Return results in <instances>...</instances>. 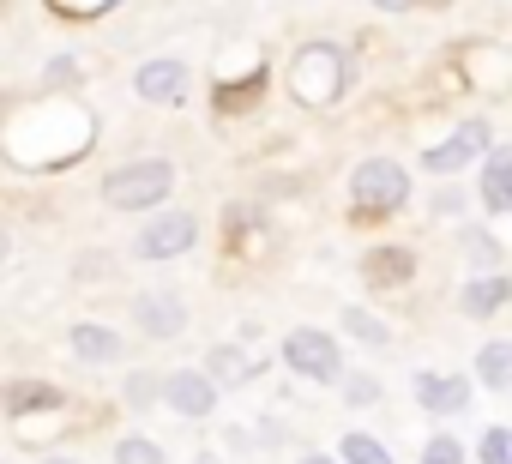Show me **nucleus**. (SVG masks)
I'll return each instance as SVG.
<instances>
[{"label":"nucleus","mask_w":512,"mask_h":464,"mask_svg":"<svg viewBox=\"0 0 512 464\" xmlns=\"http://www.w3.org/2000/svg\"><path fill=\"white\" fill-rule=\"evenodd\" d=\"M344 85H350V55H344L338 43H308V49L290 61V91H296L308 109L338 103Z\"/></svg>","instance_id":"obj_1"},{"label":"nucleus","mask_w":512,"mask_h":464,"mask_svg":"<svg viewBox=\"0 0 512 464\" xmlns=\"http://www.w3.org/2000/svg\"><path fill=\"white\" fill-rule=\"evenodd\" d=\"M175 187V169L163 157H145V163H121L103 175V205L115 211H157Z\"/></svg>","instance_id":"obj_2"},{"label":"nucleus","mask_w":512,"mask_h":464,"mask_svg":"<svg viewBox=\"0 0 512 464\" xmlns=\"http://www.w3.org/2000/svg\"><path fill=\"white\" fill-rule=\"evenodd\" d=\"M284 362H290V374L320 380V386H338V380H344V350H338V338L320 332V326H290Z\"/></svg>","instance_id":"obj_3"},{"label":"nucleus","mask_w":512,"mask_h":464,"mask_svg":"<svg viewBox=\"0 0 512 464\" xmlns=\"http://www.w3.org/2000/svg\"><path fill=\"white\" fill-rule=\"evenodd\" d=\"M350 199H356V211H398L410 199V169L392 157H368L350 175Z\"/></svg>","instance_id":"obj_4"},{"label":"nucleus","mask_w":512,"mask_h":464,"mask_svg":"<svg viewBox=\"0 0 512 464\" xmlns=\"http://www.w3.org/2000/svg\"><path fill=\"white\" fill-rule=\"evenodd\" d=\"M488 145H494V133H488V121L476 115V121L452 127L440 145H428V151H422V169H428V175H458V169H470Z\"/></svg>","instance_id":"obj_5"},{"label":"nucleus","mask_w":512,"mask_h":464,"mask_svg":"<svg viewBox=\"0 0 512 464\" xmlns=\"http://www.w3.org/2000/svg\"><path fill=\"white\" fill-rule=\"evenodd\" d=\"M193 242H199V223H193L187 211H163V217H151V223L139 229L133 254H139V260H181Z\"/></svg>","instance_id":"obj_6"},{"label":"nucleus","mask_w":512,"mask_h":464,"mask_svg":"<svg viewBox=\"0 0 512 464\" xmlns=\"http://www.w3.org/2000/svg\"><path fill=\"white\" fill-rule=\"evenodd\" d=\"M163 404L175 416H211L217 410V374L211 368H175V374H163Z\"/></svg>","instance_id":"obj_7"},{"label":"nucleus","mask_w":512,"mask_h":464,"mask_svg":"<svg viewBox=\"0 0 512 464\" xmlns=\"http://www.w3.org/2000/svg\"><path fill=\"white\" fill-rule=\"evenodd\" d=\"M187 61H175V55H157V61H145L139 73H133V91L145 97V103H181L187 97Z\"/></svg>","instance_id":"obj_8"},{"label":"nucleus","mask_w":512,"mask_h":464,"mask_svg":"<svg viewBox=\"0 0 512 464\" xmlns=\"http://www.w3.org/2000/svg\"><path fill=\"white\" fill-rule=\"evenodd\" d=\"M133 320H139L145 338H175V332L187 326V308H181V296H169V290H145V296L133 302Z\"/></svg>","instance_id":"obj_9"},{"label":"nucleus","mask_w":512,"mask_h":464,"mask_svg":"<svg viewBox=\"0 0 512 464\" xmlns=\"http://www.w3.org/2000/svg\"><path fill=\"white\" fill-rule=\"evenodd\" d=\"M416 404L428 410V416H458L464 404H470V380L464 374H416Z\"/></svg>","instance_id":"obj_10"},{"label":"nucleus","mask_w":512,"mask_h":464,"mask_svg":"<svg viewBox=\"0 0 512 464\" xmlns=\"http://www.w3.org/2000/svg\"><path fill=\"white\" fill-rule=\"evenodd\" d=\"M512 302V278H500V272H482V278H470L464 290H458V314L464 320H488V314H500Z\"/></svg>","instance_id":"obj_11"},{"label":"nucleus","mask_w":512,"mask_h":464,"mask_svg":"<svg viewBox=\"0 0 512 464\" xmlns=\"http://www.w3.org/2000/svg\"><path fill=\"white\" fill-rule=\"evenodd\" d=\"M121 332H109V326H73V356L85 362V368H109V362H121Z\"/></svg>","instance_id":"obj_12"},{"label":"nucleus","mask_w":512,"mask_h":464,"mask_svg":"<svg viewBox=\"0 0 512 464\" xmlns=\"http://www.w3.org/2000/svg\"><path fill=\"white\" fill-rule=\"evenodd\" d=\"M482 205L488 211H512V145L482 157Z\"/></svg>","instance_id":"obj_13"},{"label":"nucleus","mask_w":512,"mask_h":464,"mask_svg":"<svg viewBox=\"0 0 512 464\" xmlns=\"http://www.w3.org/2000/svg\"><path fill=\"white\" fill-rule=\"evenodd\" d=\"M476 374H482L488 392H506V386H512V344H506V338H488V344L476 350Z\"/></svg>","instance_id":"obj_14"},{"label":"nucleus","mask_w":512,"mask_h":464,"mask_svg":"<svg viewBox=\"0 0 512 464\" xmlns=\"http://www.w3.org/2000/svg\"><path fill=\"white\" fill-rule=\"evenodd\" d=\"M362 272H368V284H404V278H410V254H404V248L368 254V260H362Z\"/></svg>","instance_id":"obj_15"},{"label":"nucleus","mask_w":512,"mask_h":464,"mask_svg":"<svg viewBox=\"0 0 512 464\" xmlns=\"http://www.w3.org/2000/svg\"><path fill=\"white\" fill-rule=\"evenodd\" d=\"M338 458H344V464H398V458H392V452H386L374 434H362V428L338 440Z\"/></svg>","instance_id":"obj_16"},{"label":"nucleus","mask_w":512,"mask_h":464,"mask_svg":"<svg viewBox=\"0 0 512 464\" xmlns=\"http://www.w3.org/2000/svg\"><path fill=\"white\" fill-rule=\"evenodd\" d=\"M338 326H344L350 338H362V344H392V326H386V320H374L368 308H344V314H338Z\"/></svg>","instance_id":"obj_17"},{"label":"nucleus","mask_w":512,"mask_h":464,"mask_svg":"<svg viewBox=\"0 0 512 464\" xmlns=\"http://www.w3.org/2000/svg\"><path fill=\"white\" fill-rule=\"evenodd\" d=\"M7 404H13V416H25V410H43V404H61V392H55V386H37V380H19Z\"/></svg>","instance_id":"obj_18"},{"label":"nucleus","mask_w":512,"mask_h":464,"mask_svg":"<svg viewBox=\"0 0 512 464\" xmlns=\"http://www.w3.org/2000/svg\"><path fill=\"white\" fill-rule=\"evenodd\" d=\"M115 464H163V446L145 434H127V440H115Z\"/></svg>","instance_id":"obj_19"},{"label":"nucleus","mask_w":512,"mask_h":464,"mask_svg":"<svg viewBox=\"0 0 512 464\" xmlns=\"http://www.w3.org/2000/svg\"><path fill=\"white\" fill-rule=\"evenodd\" d=\"M464 254H470L482 272H494V260H500V242L488 236V229H464Z\"/></svg>","instance_id":"obj_20"},{"label":"nucleus","mask_w":512,"mask_h":464,"mask_svg":"<svg viewBox=\"0 0 512 464\" xmlns=\"http://www.w3.org/2000/svg\"><path fill=\"white\" fill-rule=\"evenodd\" d=\"M338 386H344V404H356V410H368V404L380 398V380H374V374H344Z\"/></svg>","instance_id":"obj_21"},{"label":"nucleus","mask_w":512,"mask_h":464,"mask_svg":"<svg viewBox=\"0 0 512 464\" xmlns=\"http://www.w3.org/2000/svg\"><path fill=\"white\" fill-rule=\"evenodd\" d=\"M482 464H512V428H482Z\"/></svg>","instance_id":"obj_22"},{"label":"nucleus","mask_w":512,"mask_h":464,"mask_svg":"<svg viewBox=\"0 0 512 464\" xmlns=\"http://www.w3.org/2000/svg\"><path fill=\"white\" fill-rule=\"evenodd\" d=\"M422 464H464V446H458V434H434V440L422 446Z\"/></svg>","instance_id":"obj_23"},{"label":"nucleus","mask_w":512,"mask_h":464,"mask_svg":"<svg viewBox=\"0 0 512 464\" xmlns=\"http://www.w3.org/2000/svg\"><path fill=\"white\" fill-rule=\"evenodd\" d=\"M157 398H163V380H157V374H133V380H127V404H133V410H145V404H157Z\"/></svg>","instance_id":"obj_24"},{"label":"nucleus","mask_w":512,"mask_h":464,"mask_svg":"<svg viewBox=\"0 0 512 464\" xmlns=\"http://www.w3.org/2000/svg\"><path fill=\"white\" fill-rule=\"evenodd\" d=\"M55 13H67V19H97V13H115L121 0H49Z\"/></svg>","instance_id":"obj_25"},{"label":"nucleus","mask_w":512,"mask_h":464,"mask_svg":"<svg viewBox=\"0 0 512 464\" xmlns=\"http://www.w3.org/2000/svg\"><path fill=\"white\" fill-rule=\"evenodd\" d=\"M211 374H229V380H235V374H253V362L235 356V350H217V356H211Z\"/></svg>","instance_id":"obj_26"},{"label":"nucleus","mask_w":512,"mask_h":464,"mask_svg":"<svg viewBox=\"0 0 512 464\" xmlns=\"http://www.w3.org/2000/svg\"><path fill=\"white\" fill-rule=\"evenodd\" d=\"M380 13H410V7H422V0H374Z\"/></svg>","instance_id":"obj_27"},{"label":"nucleus","mask_w":512,"mask_h":464,"mask_svg":"<svg viewBox=\"0 0 512 464\" xmlns=\"http://www.w3.org/2000/svg\"><path fill=\"white\" fill-rule=\"evenodd\" d=\"M302 464H344V458H326V452H308Z\"/></svg>","instance_id":"obj_28"},{"label":"nucleus","mask_w":512,"mask_h":464,"mask_svg":"<svg viewBox=\"0 0 512 464\" xmlns=\"http://www.w3.org/2000/svg\"><path fill=\"white\" fill-rule=\"evenodd\" d=\"M193 464H223V458H217V452H199V458H193Z\"/></svg>","instance_id":"obj_29"},{"label":"nucleus","mask_w":512,"mask_h":464,"mask_svg":"<svg viewBox=\"0 0 512 464\" xmlns=\"http://www.w3.org/2000/svg\"><path fill=\"white\" fill-rule=\"evenodd\" d=\"M43 464H79V458H43Z\"/></svg>","instance_id":"obj_30"}]
</instances>
